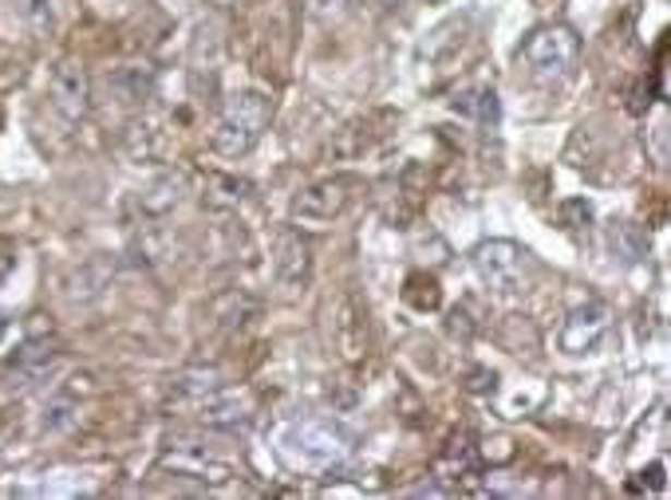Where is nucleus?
Returning <instances> with one entry per match:
<instances>
[{"mask_svg": "<svg viewBox=\"0 0 671 500\" xmlns=\"http://www.w3.org/2000/svg\"><path fill=\"white\" fill-rule=\"evenodd\" d=\"M190 194V174L187 170H166L163 178H155V182L146 185L143 197H139V205H143V214L151 217H163L170 214L182 197Z\"/></svg>", "mask_w": 671, "mask_h": 500, "instance_id": "nucleus-13", "label": "nucleus"}, {"mask_svg": "<svg viewBox=\"0 0 671 500\" xmlns=\"http://www.w3.org/2000/svg\"><path fill=\"white\" fill-rule=\"evenodd\" d=\"M439 465H451V477H478V446H475V438H470L466 429L463 434H455Z\"/></svg>", "mask_w": 671, "mask_h": 500, "instance_id": "nucleus-18", "label": "nucleus"}, {"mask_svg": "<svg viewBox=\"0 0 671 500\" xmlns=\"http://www.w3.org/2000/svg\"><path fill=\"white\" fill-rule=\"evenodd\" d=\"M273 268L285 288H304L312 280V245L292 225H280L273 233Z\"/></svg>", "mask_w": 671, "mask_h": 500, "instance_id": "nucleus-10", "label": "nucleus"}, {"mask_svg": "<svg viewBox=\"0 0 671 500\" xmlns=\"http://www.w3.org/2000/svg\"><path fill=\"white\" fill-rule=\"evenodd\" d=\"M383 9H399V4H407V0H380Z\"/></svg>", "mask_w": 671, "mask_h": 500, "instance_id": "nucleus-26", "label": "nucleus"}, {"mask_svg": "<svg viewBox=\"0 0 671 500\" xmlns=\"http://www.w3.org/2000/svg\"><path fill=\"white\" fill-rule=\"evenodd\" d=\"M451 107H455L458 114H466V119H475V123H486V126H494L498 119H502V107H498L494 87H470V92L455 95Z\"/></svg>", "mask_w": 671, "mask_h": 500, "instance_id": "nucleus-16", "label": "nucleus"}, {"mask_svg": "<svg viewBox=\"0 0 671 500\" xmlns=\"http://www.w3.org/2000/svg\"><path fill=\"white\" fill-rule=\"evenodd\" d=\"M403 300L415 307V312H434V307L443 304V292H439V280L427 272H411L407 276V284H403Z\"/></svg>", "mask_w": 671, "mask_h": 500, "instance_id": "nucleus-19", "label": "nucleus"}, {"mask_svg": "<svg viewBox=\"0 0 671 500\" xmlns=\"http://www.w3.org/2000/svg\"><path fill=\"white\" fill-rule=\"evenodd\" d=\"M280 458L289 469H336L356 453V434L332 418H304L280 429Z\"/></svg>", "mask_w": 671, "mask_h": 500, "instance_id": "nucleus-1", "label": "nucleus"}, {"mask_svg": "<svg viewBox=\"0 0 671 500\" xmlns=\"http://www.w3.org/2000/svg\"><path fill=\"white\" fill-rule=\"evenodd\" d=\"M494 387H498V375H494V370L475 367L470 375H466V390H470V394H490Z\"/></svg>", "mask_w": 671, "mask_h": 500, "instance_id": "nucleus-24", "label": "nucleus"}, {"mask_svg": "<svg viewBox=\"0 0 671 500\" xmlns=\"http://www.w3.org/2000/svg\"><path fill=\"white\" fill-rule=\"evenodd\" d=\"M48 92H52V107L68 119V123H80L83 114L92 111V80L83 72V63L75 60H60L48 75Z\"/></svg>", "mask_w": 671, "mask_h": 500, "instance_id": "nucleus-7", "label": "nucleus"}, {"mask_svg": "<svg viewBox=\"0 0 671 500\" xmlns=\"http://www.w3.org/2000/svg\"><path fill=\"white\" fill-rule=\"evenodd\" d=\"M561 221H565V229H589L592 225V205L589 202H565L561 205Z\"/></svg>", "mask_w": 671, "mask_h": 500, "instance_id": "nucleus-23", "label": "nucleus"}, {"mask_svg": "<svg viewBox=\"0 0 671 500\" xmlns=\"http://www.w3.org/2000/svg\"><path fill=\"white\" fill-rule=\"evenodd\" d=\"M107 87H111V95L123 102V107H143V102L155 95V72L143 68V63H127V68H119V72L107 80Z\"/></svg>", "mask_w": 671, "mask_h": 500, "instance_id": "nucleus-14", "label": "nucleus"}, {"mask_svg": "<svg viewBox=\"0 0 671 500\" xmlns=\"http://www.w3.org/2000/svg\"><path fill=\"white\" fill-rule=\"evenodd\" d=\"M72 414H75V402L68 394H60V399H52L48 410H44V429H63L72 422Z\"/></svg>", "mask_w": 671, "mask_h": 500, "instance_id": "nucleus-22", "label": "nucleus"}, {"mask_svg": "<svg viewBox=\"0 0 671 500\" xmlns=\"http://www.w3.org/2000/svg\"><path fill=\"white\" fill-rule=\"evenodd\" d=\"M609 331H612L609 304L589 300L585 307L568 312L565 327H561V351H565V355H597L600 343L609 339Z\"/></svg>", "mask_w": 671, "mask_h": 500, "instance_id": "nucleus-6", "label": "nucleus"}, {"mask_svg": "<svg viewBox=\"0 0 671 500\" xmlns=\"http://www.w3.org/2000/svg\"><path fill=\"white\" fill-rule=\"evenodd\" d=\"M111 276H115L111 260H107V256H92V260H87V265H83L80 272L72 276V284H68V296H72V300H95L107 284H111Z\"/></svg>", "mask_w": 671, "mask_h": 500, "instance_id": "nucleus-15", "label": "nucleus"}, {"mask_svg": "<svg viewBox=\"0 0 671 500\" xmlns=\"http://www.w3.org/2000/svg\"><path fill=\"white\" fill-rule=\"evenodd\" d=\"M273 123V99L265 92H241L229 102L226 119L214 134V150L221 158H245L261 143V134Z\"/></svg>", "mask_w": 671, "mask_h": 500, "instance_id": "nucleus-2", "label": "nucleus"}, {"mask_svg": "<svg viewBox=\"0 0 671 500\" xmlns=\"http://www.w3.org/2000/svg\"><path fill=\"white\" fill-rule=\"evenodd\" d=\"M197 418L217 429H241L253 422V394L249 390H209L206 399L197 402Z\"/></svg>", "mask_w": 671, "mask_h": 500, "instance_id": "nucleus-11", "label": "nucleus"}, {"mask_svg": "<svg viewBox=\"0 0 671 500\" xmlns=\"http://www.w3.org/2000/svg\"><path fill=\"white\" fill-rule=\"evenodd\" d=\"M158 469L175 473V477H182V480L209 485V489H217V485H229V480L238 477V469H233L229 461L209 458V453L194 450V446H182V450H166L163 458H158Z\"/></svg>", "mask_w": 671, "mask_h": 500, "instance_id": "nucleus-9", "label": "nucleus"}, {"mask_svg": "<svg viewBox=\"0 0 671 500\" xmlns=\"http://www.w3.org/2000/svg\"><path fill=\"white\" fill-rule=\"evenodd\" d=\"M351 190H356V178H348V174L324 178V182L309 185V190L292 202V217H297V221H309V225H328V221H336V217L348 209Z\"/></svg>", "mask_w": 671, "mask_h": 500, "instance_id": "nucleus-4", "label": "nucleus"}, {"mask_svg": "<svg viewBox=\"0 0 671 500\" xmlns=\"http://www.w3.org/2000/svg\"><path fill=\"white\" fill-rule=\"evenodd\" d=\"M517 60L526 63L537 80H565L580 60V36L568 24H541L517 48Z\"/></svg>", "mask_w": 671, "mask_h": 500, "instance_id": "nucleus-3", "label": "nucleus"}, {"mask_svg": "<svg viewBox=\"0 0 671 500\" xmlns=\"http://www.w3.org/2000/svg\"><path fill=\"white\" fill-rule=\"evenodd\" d=\"M351 4L356 0H312V9L321 12V16H344V12H351Z\"/></svg>", "mask_w": 671, "mask_h": 500, "instance_id": "nucleus-25", "label": "nucleus"}, {"mask_svg": "<svg viewBox=\"0 0 671 500\" xmlns=\"http://www.w3.org/2000/svg\"><path fill=\"white\" fill-rule=\"evenodd\" d=\"M221 387V375H217L214 367H197V370H182V375H175L170 378V399L175 402H187V399H194V402H202L209 394V390H217Z\"/></svg>", "mask_w": 671, "mask_h": 500, "instance_id": "nucleus-17", "label": "nucleus"}, {"mask_svg": "<svg viewBox=\"0 0 671 500\" xmlns=\"http://www.w3.org/2000/svg\"><path fill=\"white\" fill-rule=\"evenodd\" d=\"M609 241H612V253H620V260H628V265H632V260H640L644 248H648V236H644V229L640 225H628V221L612 229Z\"/></svg>", "mask_w": 671, "mask_h": 500, "instance_id": "nucleus-20", "label": "nucleus"}, {"mask_svg": "<svg viewBox=\"0 0 671 500\" xmlns=\"http://www.w3.org/2000/svg\"><path fill=\"white\" fill-rule=\"evenodd\" d=\"M16 12L32 32H48L52 24V0H16Z\"/></svg>", "mask_w": 671, "mask_h": 500, "instance_id": "nucleus-21", "label": "nucleus"}, {"mask_svg": "<svg viewBox=\"0 0 671 500\" xmlns=\"http://www.w3.org/2000/svg\"><path fill=\"white\" fill-rule=\"evenodd\" d=\"M56 358H60V347H56V343H48V339H32L28 347L16 351V358H9V375L16 378L12 387H32L36 378H44L56 367Z\"/></svg>", "mask_w": 671, "mask_h": 500, "instance_id": "nucleus-12", "label": "nucleus"}, {"mask_svg": "<svg viewBox=\"0 0 671 500\" xmlns=\"http://www.w3.org/2000/svg\"><path fill=\"white\" fill-rule=\"evenodd\" d=\"M332 319V339H336V351H340L348 363H360L368 355V307L356 300V292H344L336 300V307L328 312Z\"/></svg>", "mask_w": 671, "mask_h": 500, "instance_id": "nucleus-8", "label": "nucleus"}, {"mask_svg": "<svg viewBox=\"0 0 671 500\" xmlns=\"http://www.w3.org/2000/svg\"><path fill=\"white\" fill-rule=\"evenodd\" d=\"M478 280L494 292H514L522 284V265H526V253L514 245V241H482L470 256Z\"/></svg>", "mask_w": 671, "mask_h": 500, "instance_id": "nucleus-5", "label": "nucleus"}]
</instances>
